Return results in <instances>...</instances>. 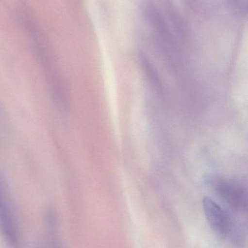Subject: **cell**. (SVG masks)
Returning a JSON list of instances; mask_svg holds the SVG:
<instances>
[{
    "label": "cell",
    "instance_id": "277c9868",
    "mask_svg": "<svg viewBox=\"0 0 248 248\" xmlns=\"http://www.w3.org/2000/svg\"><path fill=\"white\" fill-rule=\"evenodd\" d=\"M226 8L234 16H246L247 14L248 0H222Z\"/></svg>",
    "mask_w": 248,
    "mask_h": 248
},
{
    "label": "cell",
    "instance_id": "7a4b0ae2",
    "mask_svg": "<svg viewBox=\"0 0 248 248\" xmlns=\"http://www.w3.org/2000/svg\"><path fill=\"white\" fill-rule=\"evenodd\" d=\"M211 187L229 208L238 214H246L248 208L247 188L243 184L223 178L211 181Z\"/></svg>",
    "mask_w": 248,
    "mask_h": 248
},
{
    "label": "cell",
    "instance_id": "5b68a950",
    "mask_svg": "<svg viewBox=\"0 0 248 248\" xmlns=\"http://www.w3.org/2000/svg\"><path fill=\"white\" fill-rule=\"evenodd\" d=\"M141 61L143 68H144V71H146L147 77L150 78L151 82L156 86L157 89H160L161 84H160V78H159L158 74L154 69L152 64L149 61V60L144 55L141 56Z\"/></svg>",
    "mask_w": 248,
    "mask_h": 248
},
{
    "label": "cell",
    "instance_id": "6da1fadb",
    "mask_svg": "<svg viewBox=\"0 0 248 248\" xmlns=\"http://www.w3.org/2000/svg\"><path fill=\"white\" fill-rule=\"evenodd\" d=\"M202 205L207 221L214 232L235 247H241L244 243L243 232L235 218L208 197L204 198Z\"/></svg>",
    "mask_w": 248,
    "mask_h": 248
},
{
    "label": "cell",
    "instance_id": "3957f363",
    "mask_svg": "<svg viewBox=\"0 0 248 248\" xmlns=\"http://www.w3.org/2000/svg\"><path fill=\"white\" fill-rule=\"evenodd\" d=\"M4 182L0 179V232L12 247L17 245V231Z\"/></svg>",
    "mask_w": 248,
    "mask_h": 248
}]
</instances>
